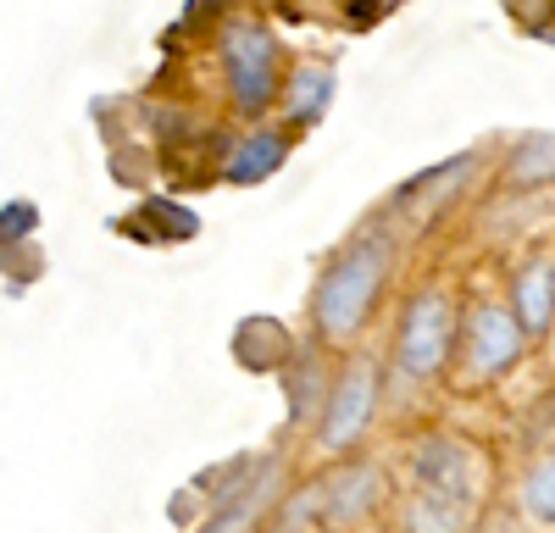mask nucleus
I'll use <instances>...</instances> for the list:
<instances>
[{
    "instance_id": "nucleus-1",
    "label": "nucleus",
    "mask_w": 555,
    "mask_h": 533,
    "mask_svg": "<svg viewBox=\"0 0 555 533\" xmlns=\"http://www.w3.org/2000/svg\"><path fill=\"white\" fill-rule=\"evenodd\" d=\"M384 266H389V239H384V234L350 239V245L334 256L328 273H322L317 295H311L317 328L328 334V339H350V334L366 323V311H373L378 289H384Z\"/></svg>"
},
{
    "instance_id": "nucleus-2",
    "label": "nucleus",
    "mask_w": 555,
    "mask_h": 533,
    "mask_svg": "<svg viewBox=\"0 0 555 533\" xmlns=\"http://www.w3.org/2000/svg\"><path fill=\"white\" fill-rule=\"evenodd\" d=\"M411 472H416L411 533H455L461 517H473L478 478H473V456L455 439H423L411 456Z\"/></svg>"
},
{
    "instance_id": "nucleus-3",
    "label": "nucleus",
    "mask_w": 555,
    "mask_h": 533,
    "mask_svg": "<svg viewBox=\"0 0 555 533\" xmlns=\"http://www.w3.org/2000/svg\"><path fill=\"white\" fill-rule=\"evenodd\" d=\"M222 67H228V95L245 117L267 112L278 95V44L261 23H234L222 34Z\"/></svg>"
},
{
    "instance_id": "nucleus-4",
    "label": "nucleus",
    "mask_w": 555,
    "mask_h": 533,
    "mask_svg": "<svg viewBox=\"0 0 555 533\" xmlns=\"http://www.w3.org/2000/svg\"><path fill=\"white\" fill-rule=\"evenodd\" d=\"M444 350H450V306L444 295H416L405 306V323H400V367L411 378H434L444 367Z\"/></svg>"
},
{
    "instance_id": "nucleus-5",
    "label": "nucleus",
    "mask_w": 555,
    "mask_h": 533,
    "mask_svg": "<svg viewBox=\"0 0 555 533\" xmlns=\"http://www.w3.org/2000/svg\"><path fill=\"white\" fill-rule=\"evenodd\" d=\"M373 495H378V472L373 467H350V472H339V478H322V483H311L306 495L284 511V528L289 522H339V517H356L361 506H373Z\"/></svg>"
},
{
    "instance_id": "nucleus-6",
    "label": "nucleus",
    "mask_w": 555,
    "mask_h": 533,
    "mask_svg": "<svg viewBox=\"0 0 555 533\" xmlns=\"http://www.w3.org/2000/svg\"><path fill=\"white\" fill-rule=\"evenodd\" d=\"M373 400H378V373L373 362H350V373L334 384L328 394V417H322V444L328 451H345V444L366 428V417H373Z\"/></svg>"
},
{
    "instance_id": "nucleus-7",
    "label": "nucleus",
    "mask_w": 555,
    "mask_h": 533,
    "mask_svg": "<svg viewBox=\"0 0 555 533\" xmlns=\"http://www.w3.org/2000/svg\"><path fill=\"white\" fill-rule=\"evenodd\" d=\"M522 334H528V328L512 317V311L478 306V311H473V323H467V355H473V367H478V373L512 367L517 355H522Z\"/></svg>"
},
{
    "instance_id": "nucleus-8",
    "label": "nucleus",
    "mask_w": 555,
    "mask_h": 533,
    "mask_svg": "<svg viewBox=\"0 0 555 533\" xmlns=\"http://www.w3.org/2000/svg\"><path fill=\"white\" fill-rule=\"evenodd\" d=\"M550 311H555V266L550 261H533L528 273L517 278V323L528 334H539L550 323Z\"/></svg>"
},
{
    "instance_id": "nucleus-9",
    "label": "nucleus",
    "mask_w": 555,
    "mask_h": 533,
    "mask_svg": "<svg viewBox=\"0 0 555 533\" xmlns=\"http://www.w3.org/2000/svg\"><path fill=\"white\" fill-rule=\"evenodd\" d=\"M278 161H284V140L278 133H245V145L228 161V178L234 184H261V178L278 172Z\"/></svg>"
},
{
    "instance_id": "nucleus-10",
    "label": "nucleus",
    "mask_w": 555,
    "mask_h": 533,
    "mask_svg": "<svg viewBox=\"0 0 555 533\" xmlns=\"http://www.w3.org/2000/svg\"><path fill=\"white\" fill-rule=\"evenodd\" d=\"M328 101H334V73H328V67L306 62V67L289 73V117H295V122H311Z\"/></svg>"
},
{
    "instance_id": "nucleus-11",
    "label": "nucleus",
    "mask_w": 555,
    "mask_h": 533,
    "mask_svg": "<svg viewBox=\"0 0 555 533\" xmlns=\"http://www.w3.org/2000/svg\"><path fill=\"white\" fill-rule=\"evenodd\" d=\"M522 506H528L533 522H555V456L539 461V467L528 472V483H522Z\"/></svg>"
},
{
    "instance_id": "nucleus-12",
    "label": "nucleus",
    "mask_w": 555,
    "mask_h": 533,
    "mask_svg": "<svg viewBox=\"0 0 555 533\" xmlns=\"http://www.w3.org/2000/svg\"><path fill=\"white\" fill-rule=\"evenodd\" d=\"M28 229H34V206H7V239H17Z\"/></svg>"
}]
</instances>
